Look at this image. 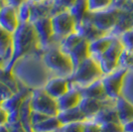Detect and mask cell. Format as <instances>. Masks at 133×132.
<instances>
[{"mask_svg":"<svg viewBox=\"0 0 133 132\" xmlns=\"http://www.w3.org/2000/svg\"><path fill=\"white\" fill-rule=\"evenodd\" d=\"M59 132H83V122H74L63 124Z\"/></svg>","mask_w":133,"mask_h":132,"instance_id":"obj_34","label":"cell"},{"mask_svg":"<svg viewBox=\"0 0 133 132\" xmlns=\"http://www.w3.org/2000/svg\"><path fill=\"white\" fill-rule=\"evenodd\" d=\"M72 15L75 17L77 24L84 20L89 14L87 0H77L76 3L69 9Z\"/></svg>","mask_w":133,"mask_h":132,"instance_id":"obj_28","label":"cell"},{"mask_svg":"<svg viewBox=\"0 0 133 132\" xmlns=\"http://www.w3.org/2000/svg\"><path fill=\"white\" fill-rule=\"evenodd\" d=\"M31 23L33 24L35 32H36V36L38 40V47L40 51L43 52L53 46L59 45L54 36L52 23H51V17L41 18Z\"/></svg>","mask_w":133,"mask_h":132,"instance_id":"obj_9","label":"cell"},{"mask_svg":"<svg viewBox=\"0 0 133 132\" xmlns=\"http://www.w3.org/2000/svg\"><path fill=\"white\" fill-rule=\"evenodd\" d=\"M129 70L119 67L114 72L104 75L101 77L102 83L105 88V93L108 98L117 99L122 95V89L124 87V80Z\"/></svg>","mask_w":133,"mask_h":132,"instance_id":"obj_8","label":"cell"},{"mask_svg":"<svg viewBox=\"0 0 133 132\" xmlns=\"http://www.w3.org/2000/svg\"><path fill=\"white\" fill-rule=\"evenodd\" d=\"M32 107H31V102H30V95L24 100L20 109H19V117L20 121L25 128L28 130V132H32L31 128V114H32Z\"/></svg>","mask_w":133,"mask_h":132,"instance_id":"obj_29","label":"cell"},{"mask_svg":"<svg viewBox=\"0 0 133 132\" xmlns=\"http://www.w3.org/2000/svg\"><path fill=\"white\" fill-rule=\"evenodd\" d=\"M103 77L99 62L92 57H89L79 64L70 77L71 88H81L87 87L94 82L100 80Z\"/></svg>","mask_w":133,"mask_h":132,"instance_id":"obj_4","label":"cell"},{"mask_svg":"<svg viewBox=\"0 0 133 132\" xmlns=\"http://www.w3.org/2000/svg\"><path fill=\"white\" fill-rule=\"evenodd\" d=\"M12 51L13 55L11 60L7 66L4 67L8 70H12L15 62L20 58L30 53L40 51L36 32L31 22L20 24L16 31L12 34Z\"/></svg>","mask_w":133,"mask_h":132,"instance_id":"obj_2","label":"cell"},{"mask_svg":"<svg viewBox=\"0 0 133 132\" xmlns=\"http://www.w3.org/2000/svg\"><path fill=\"white\" fill-rule=\"evenodd\" d=\"M0 67H3V62H2L1 59H0Z\"/></svg>","mask_w":133,"mask_h":132,"instance_id":"obj_46","label":"cell"},{"mask_svg":"<svg viewBox=\"0 0 133 132\" xmlns=\"http://www.w3.org/2000/svg\"><path fill=\"white\" fill-rule=\"evenodd\" d=\"M90 13V12H89ZM76 31L78 32L82 37H83L84 40L89 41V42H91V41H94L96 39L100 38L102 36H105V35H108V34L102 32L101 30H99L98 28H96L94 25V23L90 21L89 19V14L88 15V17L83 20L82 22H79L78 24H77V29Z\"/></svg>","mask_w":133,"mask_h":132,"instance_id":"obj_15","label":"cell"},{"mask_svg":"<svg viewBox=\"0 0 133 132\" xmlns=\"http://www.w3.org/2000/svg\"><path fill=\"white\" fill-rule=\"evenodd\" d=\"M131 1H133V0H131Z\"/></svg>","mask_w":133,"mask_h":132,"instance_id":"obj_49","label":"cell"},{"mask_svg":"<svg viewBox=\"0 0 133 132\" xmlns=\"http://www.w3.org/2000/svg\"><path fill=\"white\" fill-rule=\"evenodd\" d=\"M31 91H32V90H31L30 88H25V87L21 85L20 89H19L17 93H14L9 98H7L6 100H4L3 102H1L2 107H3L8 113L15 112V111H19L21 105H22V103L24 102V100L30 95Z\"/></svg>","mask_w":133,"mask_h":132,"instance_id":"obj_14","label":"cell"},{"mask_svg":"<svg viewBox=\"0 0 133 132\" xmlns=\"http://www.w3.org/2000/svg\"><path fill=\"white\" fill-rule=\"evenodd\" d=\"M31 7L32 4L29 1L23 2L20 6L17 7V14H18V19L20 24L22 23H28L31 20Z\"/></svg>","mask_w":133,"mask_h":132,"instance_id":"obj_31","label":"cell"},{"mask_svg":"<svg viewBox=\"0 0 133 132\" xmlns=\"http://www.w3.org/2000/svg\"><path fill=\"white\" fill-rule=\"evenodd\" d=\"M51 23L58 44L63 38L76 32L77 29V21L70 10H64L53 14L51 16Z\"/></svg>","mask_w":133,"mask_h":132,"instance_id":"obj_6","label":"cell"},{"mask_svg":"<svg viewBox=\"0 0 133 132\" xmlns=\"http://www.w3.org/2000/svg\"><path fill=\"white\" fill-rule=\"evenodd\" d=\"M83 40V38L79 35V34L76 31V32H74V33L70 34V35H68L66 36L65 38H63L59 42V48L63 51V52H65L66 54H70L71 52H72V50L78 45Z\"/></svg>","mask_w":133,"mask_h":132,"instance_id":"obj_27","label":"cell"},{"mask_svg":"<svg viewBox=\"0 0 133 132\" xmlns=\"http://www.w3.org/2000/svg\"><path fill=\"white\" fill-rule=\"evenodd\" d=\"M100 132H125L124 124L121 122H110L101 125Z\"/></svg>","mask_w":133,"mask_h":132,"instance_id":"obj_33","label":"cell"},{"mask_svg":"<svg viewBox=\"0 0 133 132\" xmlns=\"http://www.w3.org/2000/svg\"><path fill=\"white\" fill-rule=\"evenodd\" d=\"M119 67L127 70H133V49L124 48L119 60Z\"/></svg>","mask_w":133,"mask_h":132,"instance_id":"obj_32","label":"cell"},{"mask_svg":"<svg viewBox=\"0 0 133 132\" xmlns=\"http://www.w3.org/2000/svg\"><path fill=\"white\" fill-rule=\"evenodd\" d=\"M0 83L7 85L13 93H17L21 88V84L14 76L12 70H8L4 67H0Z\"/></svg>","mask_w":133,"mask_h":132,"instance_id":"obj_26","label":"cell"},{"mask_svg":"<svg viewBox=\"0 0 133 132\" xmlns=\"http://www.w3.org/2000/svg\"><path fill=\"white\" fill-rule=\"evenodd\" d=\"M56 132H59V131H56Z\"/></svg>","mask_w":133,"mask_h":132,"instance_id":"obj_47","label":"cell"},{"mask_svg":"<svg viewBox=\"0 0 133 132\" xmlns=\"http://www.w3.org/2000/svg\"><path fill=\"white\" fill-rule=\"evenodd\" d=\"M30 102L34 111L44 113L48 116H57L60 111L57 99L47 94L43 88L32 89L30 94Z\"/></svg>","mask_w":133,"mask_h":132,"instance_id":"obj_5","label":"cell"},{"mask_svg":"<svg viewBox=\"0 0 133 132\" xmlns=\"http://www.w3.org/2000/svg\"><path fill=\"white\" fill-rule=\"evenodd\" d=\"M6 3H8V4H10V5L14 6V7H18V6H20L22 4L23 2H25L26 0H4Z\"/></svg>","mask_w":133,"mask_h":132,"instance_id":"obj_41","label":"cell"},{"mask_svg":"<svg viewBox=\"0 0 133 132\" xmlns=\"http://www.w3.org/2000/svg\"><path fill=\"white\" fill-rule=\"evenodd\" d=\"M14 94L10 88L4 83H0V102H3L4 100L9 98L12 94Z\"/></svg>","mask_w":133,"mask_h":132,"instance_id":"obj_38","label":"cell"},{"mask_svg":"<svg viewBox=\"0 0 133 132\" xmlns=\"http://www.w3.org/2000/svg\"><path fill=\"white\" fill-rule=\"evenodd\" d=\"M70 88V80L63 77H51L43 87L45 91L56 99L61 97Z\"/></svg>","mask_w":133,"mask_h":132,"instance_id":"obj_13","label":"cell"},{"mask_svg":"<svg viewBox=\"0 0 133 132\" xmlns=\"http://www.w3.org/2000/svg\"><path fill=\"white\" fill-rule=\"evenodd\" d=\"M88 8L90 13L103 11L113 6L114 0H87Z\"/></svg>","mask_w":133,"mask_h":132,"instance_id":"obj_30","label":"cell"},{"mask_svg":"<svg viewBox=\"0 0 133 132\" xmlns=\"http://www.w3.org/2000/svg\"><path fill=\"white\" fill-rule=\"evenodd\" d=\"M124 45L119 37H116L110 47L100 57L97 61L99 62L101 71L104 75H108L119 68V60L124 50Z\"/></svg>","mask_w":133,"mask_h":132,"instance_id":"obj_7","label":"cell"},{"mask_svg":"<svg viewBox=\"0 0 133 132\" xmlns=\"http://www.w3.org/2000/svg\"><path fill=\"white\" fill-rule=\"evenodd\" d=\"M62 123L58 116H48L38 124L32 126V132H56L59 131Z\"/></svg>","mask_w":133,"mask_h":132,"instance_id":"obj_24","label":"cell"},{"mask_svg":"<svg viewBox=\"0 0 133 132\" xmlns=\"http://www.w3.org/2000/svg\"><path fill=\"white\" fill-rule=\"evenodd\" d=\"M4 3H5V1H4V0H0V8H1V6L3 5Z\"/></svg>","mask_w":133,"mask_h":132,"instance_id":"obj_45","label":"cell"},{"mask_svg":"<svg viewBox=\"0 0 133 132\" xmlns=\"http://www.w3.org/2000/svg\"><path fill=\"white\" fill-rule=\"evenodd\" d=\"M42 58L52 77H63L68 78L72 77L75 67L71 57L63 52L58 45L43 51Z\"/></svg>","mask_w":133,"mask_h":132,"instance_id":"obj_3","label":"cell"},{"mask_svg":"<svg viewBox=\"0 0 133 132\" xmlns=\"http://www.w3.org/2000/svg\"><path fill=\"white\" fill-rule=\"evenodd\" d=\"M77 89L79 90V93L82 94L83 97L100 99V100H104V99L108 98L101 78L95 81V82H94V83L89 84V85H87V87L77 88Z\"/></svg>","mask_w":133,"mask_h":132,"instance_id":"obj_18","label":"cell"},{"mask_svg":"<svg viewBox=\"0 0 133 132\" xmlns=\"http://www.w3.org/2000/svg\"><path fill=\"white\" fill-rule=\"evenodd\" d=\"M41 51H36L20 58L12 67V72L21 85L30 88H41L52 77L45 66Z\"/></svg>","mask_w":133,"mask_h":132,"instance_id":"obj_1","label":"cell"},{"mask_svg":"<svg viewBox=\"0 0 133 132\" xmlns=\"http://www.w3.org/2000/svg\"><path fill=\"white\" fill-rule=\"evenodd\" d=\"M30 3H41V2H44L46 0H27Z\"/></svg>","mask_w":133,"mask_h":132,"instance_id":"obj_44","label":"cell"},{"mask_svg":"<svg viewBox=\"0 0 133 132\" xmlns=\"http://www.w3.org/2000/svg\"><path fill=\"white\" fill-rule=\"evenodd\" d=\"M31 20L30 22H34L38 19L51 17L53 15L54 9V0H46L41 3H31Z\"/></svg>","mask_w":133,"mask_h":132,"instance_id":"obj_21","label":"cell"},{"mask_svg":"<svg viewBox=\"0 0 133 132\" xmlns=\"http://www.w3.org/2000/svg\"><path fill=\"white\" fill-rule=\"evenodd\" d=\"M120 13L121 10L111 7L103 11L89 13V19L96 28L106 34H110L116 26Z\"/></svg>","mask_w":133,"mask_h":132,"instance_id":"obj_10","label":"cell"},{"mask_svg":"<svg viewBox=\"0 0 133 132\" xmlns=\"http://www.w3.org/2000/svg\"><path fill=\"white\" fill-rule=\"evenodd\" d=\"M117 113L119 116V120L122 124H127L133 121V103L130 102L126 97L120 96L116 99Z\"/></svg>","mask_w":133,"mask_h":132,"instance_id":"obj_20","label":"cell"},{"mask_svg":"<svg viewBox=\"0 0 133 132\" xmlns=\"http://www.w3.org/2000/svg\"><path fill=\"white\" fill-rule=\"evenodd\" d=\"M57 116L62 123V125L74 123V122H83L88 119L87 116L83 114V111L81 110L78 106L71 108V109L61 110V111H59Z\"/></svg>","mask_w":133,"mask_h":132,"instance_id":"obj_23","label":"cell"},{"mask_svg":"<svg viewBox=\"0 0 133 132\" xmlns=\"http://www.w3.org/2000/svg\"><path fill=\"white\" fill-rule=\"evenodd\" d=\"M115 104H116V99L107 98L104 100H100V99L83 97L78 104V107L83 111V114L87 116L88 119H91L100 110L105 108L106 106H111V105Z\"/></svg>","mask_w":133,"mask_h":132,"instance_id":"obj_11","label":"cell"},{"mask_svg":"<svg viewBox=\"0 0 133 132\" xmlns=\"http://www.w3.org/2000/svg\"><path fill=\"white\" fill-rule=\"evenodd\" d=\"M0 104H1V102H0Z\"/></svg>","mask_w":133,"mask_h":132,"instance_id":"obj_48","label":"cell"},{"mask_svg":"<svg viewBox=\"0 0 133 132\" xmlns=\"http://www.w3.org/2000/svg\"><path fill=\"white\" fill-rule=\"evenodd\" d=\"M132 71H133V70H132Z\"/></svg>","mask_w":133,"mask_h":132,"instance_id":"obj_50","label":"cell"},{"mask_svg":"<svg viewBox=\"0 0 133 132\" xmlns=\"http://www.w3.org/2000/svg\"><path fill=\"white\" fill-rule=\"evenodd\" d=\"M12 55V34L0 27V59L3 62V67L8 65Z\"/></svg>","mask_w":133,"mask_h":132,"instance_id":"obj_19","label":"cell"},{"mask_svg":"<svg viewBox=\"0 0 133 132\" xmlns=\"http://www.w3.org/2000/svg\"><path fill=\"white\" fill-rule=\"evenodd\" d=\"M46 117H48V115H46L44 113H41L38 111H32V114H31V128L32 126L38 124L39 122H41L42 120H44Z\"/></svg>","mask_w":133,"mask_h":132,"instance_id":"obj_39","label":"cell"},{"mask_svg":"<svg viewBox=\"0 0 133 132\" xmlns=\"http://www.w3.org/2000/svg\"><path fill=\"white\" fill-rule=\"evenodd\" d=\"M91 119L95 122H97L100 125L105 124V123H110V122H118V121L120 122L115 105L106 106L105 108L100 110L99 112Z\"/></svg>","mask_w":133,"mask_h":132,"instance_id":"obj_25","label":"cell"},{"mask_svg":"<svg viewBox=\"0 0 133 132\" xmlns=\"http://www.w3.org/2000/svg\"><path fill=\"white\" fill-rule=\"evenodd\" d=\"M71 57L72 64L75 69L82 64L83 61L87 60L88 58L90 57V53H89V42L83 39V41L77 45L74 49L72 50V52L69 54Z\"/></svg>","mask_w":133,"mask_h":132,"instance_id":"obj_22","label":"cell"},{"mask_svg":"<svg viewBox=\"0 0 133 132\" xmlns=\"http://www.w3.org/2000/svg\"><path fill=\"white\" fill-rule=\"evenodd\" d=\"M17 8L8 3H4L0 8V27L7 32L13 34L19 27Z\"/></svg>","mask_w":133,"mask_h":132,"instance_id":"obj_12","label":"cell"},{"mask_svg":"<svg viewBox=\"0 0 133 132\" xmlns=\"http://www.w3.org/2000/svg\"><path fill=\"white\" fill-rule=\"evenodd\" d=\"M83 98V95L77 88H71L65 94H63L61 97L57 99L59 110L71 109L74 107L78 106L81 100Z\"/></svg>","mask_w":133,"mask_h":132,"instance_id":"obj_17","label":"cell"},{"mask_svg":"<svg viewBox=\"0 0 133 132\" xmlns=\"http://www.w3.org/2000/svg\"><path fill=\"white\" fill-rule=\"evenodd\" d=\"M119 38L122 41L125 48L133 49V28L129 29L126 32H124Z\"/></svg>","mask_w":133,"mask_h":132,"instance_id":"obj_35","label":"cell"},{"mask_svg":"<svg viewBox=\"0 0 133 132\" xmlns=\"http://www.w3.org/2000/svg\"><path fill=\"white\" fill-rule=\"evenodd\" d=\"M101 125L92 119L83 121V132H100Z\"/></svg>","mask_w":133,"mask_h":132,"instance_id":"obj_36","label":"cell"},{"mask_svg":"<svg viewBox=\"0 0 133 132\" xmlns=\"http://www.w3.org/2000/svg\"><path fill=\"white\" fill-rule=\"evenodd\" d=\"M7 128L9 132H28V130L25 128V126L21 123V121H16L12 123H7Z\"/></svg>","mask_w":133,"mask_h":132,"instance_id":"obj_37","label":"cell"},{"mask_svg":"<svg viewBox=\"0 0 133 132\" xmlns=\"http://www.w3.org/2000/svg\"><path fill=\"white\" fill-rule=\"evenodd\" d=\"M0 132H9L6 124L5 125H0Z\"/></svg>","mask_w":133,"mask_h":132,"instance_id":"obj_43","label":"cell"},{"mask_svg":"<svg viewBox=\"0 0 133 132\" xmlns=\"http://www.w3.org/2000/svg\"><path fill=\"white\" fill-rule=\"evenodd\" d=\"M8 122V112L0 104V125H5Z\"/></svg>","mask_w":133,"mask_h":132,"instance_id":"obj_40","label":"cell"},{"mask_svg":"<svg viewBox=\"0 0 133 132\" xmlns=\"http://www.w3.org/2000/svg\"><path fill=\"white\" fill-rule=\"evenodd\" d=\"M116 37L112 36L111 34L102 36L100 38L96 39L94 41L89 42V53L90 57L94 59H99L101 56L106 52V50L110 47V45L113 43Z\"/></svg>","mask_w":133,"mask_h":132,"instance_id":"obj_16","label":"cell"},{"mask_svg":"<svg viewBox=\"0 0 133 132\" xmlns=\"http://www.w3.org/2000/svg\"><path fill=\"white\" fill-rule=\"evenodd\" d=\"M124 127H125V132H133V121L125 124Z\"/></svg>","mask_w":133,"mask_h":132,"instance_id":"obj_42","label":"cell"}]
</instances>
